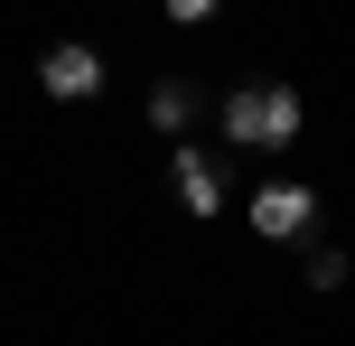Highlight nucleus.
<instances>
[{
	"label": "nucleus",
	"mask_w": 355,
	"mask_h": 346,
	"mask_svg": "<svg viewBox=\"0 0 355 346\" xmlns=\"http://www.w3.org/2000/svg\"><path fill=\"white\" fill-rule=\"evenodd\" d=\"M215 10H225V0H168V19H178V28H196V19H215Z\"/></svg>",
	"instance_id": "nucleus-7"
},
{
	"label": "nucleus",
	"mask_w": 355,
	"mask_h": 346,
	"mask_svg": "<svg viewBox=\"0 0 355 346\" xmlns=\"http://www.w3.org/2000/svg\"><path fill=\"white\" fill-rule=\"evenodd\" d=\"M215 122H225V150H290L309 103H300V85H234Z\"/></svg>",
	"instance_id": "nucleus-1"
},
{
	"label": "nucleus",
	"mask_w": 355,
	"mask_h": 346,
	"mask_svg": "<svg viewBox=\"0 0 355 346\" xmlns=\"http://www.w3.org/2000/svg\"><path fill=\"white\" fill-rule=\"evenodd\" d=\"M178 206H187V216H225V168L206 159V150H178Z\"/></svg>",
	"instance_id": "nucleus-4"
},
{
	"label": "nucleus",
	"mask_w": 355,
	"mask_h": 346,
	"mask_svg": "<svg viewBox=\"0 0 355 346\" xmlns=\"http://www.w3.org/2000/svg\"><path fill=\"white\" fill-rule=\"evenodd\" d=\"M252 234L262 243H300L309 225H318V187H300V178H271V187H252Z\"/></svg>",
	"instance_id": "nucleus-2"
},
{
	"label": "nucleus",
	"mask_w": 355,
	"mask_h": 346,
	"mask_svg": "<svg viewBox=\"0 0 355 346\" xmlns=\"http://www.w3.org/2000/svg\"><path fill=\"white\" fill-rule=\"evenodd\" d=\"M37 85H47L56 103H94V94H103V47H85V37H56V47L37 56Z\"/></svg>",
	"instance_id": "nucleus-3"
},
{
	"label": "nucleus",
	"mask_w": 355,
	"mask_h": 346,
	"mask_svg": "<svg viewBox=\"0 0 355 346\" xmlns=\"http://www.w3.org/2000/svg\"><path fill=\"white\" fill-rule=\"evenodd\" d=\"M309 291H346V281H355V262H346V243H309Z\"/></svg>",
	"instance_id": "nucleus-6"
},
{
	"label": "nucleus",
	"mask_w": 355,
	"mask_h": 346,
	"mask_svg": "<svg viewBox=\"0 0 355 346\" xmlns=\"http://www.w3.org/2000/svg\"><path fill=\"white\" fill-rule=\"evenodd\" d=\"M187 122H196V85H187V75L150 85V131H187Z\"/></svg>",
	"instance_id": "nucleus-5"
}]
</instances>
